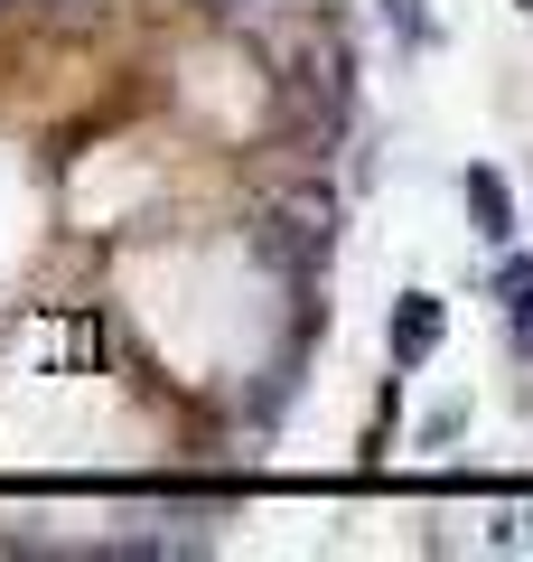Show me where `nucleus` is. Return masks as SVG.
I'll return each mask as SVG.
<instances>
[{
    "mask_svg": "<svg viewBox=\"0 0 533 562\" xmlns=\"http://www.w3.org/2000/svg\"><path fill=\"white\" fill-rule=\"evenodd\" d=\"M291 94H299V122H337V113H347V57L318 38L309 57L291 66Z\"/></svg>",
    "mask_w": 533,
    "mask_h": 562,
    "instance_id": "f257e3e1",
    "label": "nucleus"
},
{
    "mask_svg": "<svg viewBox=\"0 0 533 562\" xmlns=\"http://www.w3.org/2000/svg\"><path fill=\"white\" fill-rule=\"evenodd\" d=\"M272 254H291V262H309V254H328V198H291L272 216Z\"/></svg>",
    "mask_w": 533,
    "mask_h": 562,
    "instance_id": "f03ea898",
    "label": "nucleus"
},
{
    "mask_svg": "<svg viewBox=\"0 0 533 562\" xmlns=\"http://www.w3.org/2000/svg\"><path fill=\"white\" fill-rule=\"evenodd\" d=\"M431 347H440V301H431V291H412V301L394 310V357H402V366H421Z\"/></svg>",
    "mask_w": 533,
    "mask_h": 562,
    "instance_id": "7ed1b4c3",
    "label": "nucleus"
},
{
    "mask_svg": "<svg viewBox=\"0 0 533 562\" xmlns=\"http://www.w3.org/2000/svg\"><path fill=\"white\" fill-rule=\"evenodd\" d=\"M468 206L487 216V235H514V206H506V179L496 169H468Z\"/></svg>",
    "mask_w": 533,
    "mask_h": 562,
    "instance_id": "20e7f679",
    "label": "nucleus"
}]
</instances>
